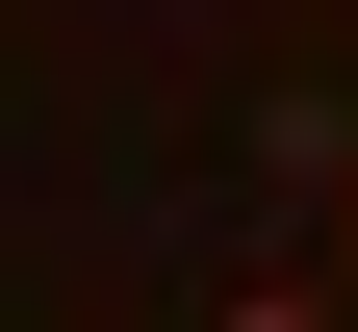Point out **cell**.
Listing matches in <instances>:
<instances>
[{"mask_svg":"<svg viewBox=\"0 0 358 332\" xmlns=\"http://www.w3.org/2000/svg\"><path fill=\"white\" fill-rule=\"evenodd\" d=\"M205 332H358V307H333V281H231Z\"/></svg>","mask_w":358,"mask_h":332,"instance_id":"1","label":"cell"},{"mask_svg":"<svg viewBox=\"0 0 358 332\" xmlns=\"http://www.w3.org/2000/svg\"><path fill=\"white\" fill-rule=\"evenodd\" d=\"M333 307H358V154H333Z\"/></svg>","mask_w":358,"mask_h":332,"instance_id":"2","label":"cell"}]
</instances>
